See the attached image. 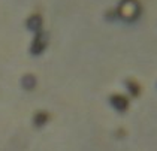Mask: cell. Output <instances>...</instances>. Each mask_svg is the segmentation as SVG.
Wrapping results in <instances>:
<instances>
[{"mask_svg":"<svg viewBox=\"0 0 157 151\" xmlns=\"http://www.w3.org/2000/svg\"><path fill=\"white\" fill-rule=\"evenodd\" d=\"M44 47H45V41H44V36L39 33V36H37V39L35 41V45H33V52L35 54H37V52H40L42 49H44Z\"/></svg>","mask_w":157,"mask_h":151,"instance_id":"3","label":"cell"},{"mask_svg":"<svg viewBox=\"0 0 157 151\" xmlns=\"http://www.w3.org/2000/svg\"><path fill=\"white\" fill-rule=\"evenodd\" d=\"M39 25H40V18H39V17H33V18H30V21H29V27H30V29L37 30V29H39Z\"/></svg>","mask_w":157,"mask_h":151,"instance_id":"5","label":"cell"},{"mask_svg":"<svg viewBox=\"0 0 157 151\" xmlns=\"http://www.w3.org/2000/svg\"><path fill=\"white\" fill-rule=\"evenodd\" d=\"M35 82L36 81H35V78H33V76H25L24 79H23V85H24L27 90H30V88L35 85Z\"/></svg>","mask_w":157,"mask_h":151,"instance_id":"4","label":"cell"},{"mask_svg":"<svg viewBox=\"0 0 157 151\" xmlns=\"http://www.w3.org/2000/svg\"><path fill=\"white\" fill-rule=\"evenodd\" d=\"M112 105L121 111V109H126V108H127V100H126L123 96H114V97H112Z\"/></svg>","mask_w":157,"mask_h":151,"instance_id":"2","label":"cell"},{"mask_svg":"<svg viewBox=\"0 0 157 151\" xmlns=\"http://www.w3.org/2000/svg\"><path fill=\"white\" fill-rule=\"evenodd\" d=\"M118 14L123 20L132 21L139 15V5L136 0H123L118 8Z\"/></svg>","mask_w":157,"mask_h":151,"instance_id":"1","label":"cell"}]
</instances>
